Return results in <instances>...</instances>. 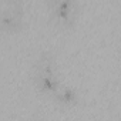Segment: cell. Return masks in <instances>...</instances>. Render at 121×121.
<instances>
[{
    "mask_svg": "<svg viewBox=\"0 0 121 121\" xmlns=\"http://www.w3.org/2000/svg\"><path fill=\"white\" fill-rule=\"evenodd\" d=\"M6 3H9L10 6H23L24 0H4Z\"/></svg>",
    "mask_w": 121,
    "mask_h": 121,
    "instance_id": "6",
    "label": "cell"
},
{
    "mask_svg": "<svg viewBox=\"0 0 121 121\" xmlns=\"http://www.w3.org/2000/svg\"><path fill=\"white\" fill-rule=\"evenodd\" d=\"M51 98L63 108H74L81 101L80 93L71 86H60Z\"/></svg>",
    "mask_w": 121,
    "mask_h": 121,
    "instance_id": "4",
    "label": "cell"
},
{
    "mask_svg": "<svg viewBox=\"0 0 121 121\" xmlns=\"http://www.w3.org/2000/svg\"><path fill=\"white\" fill-rule=\"evenodd\" d=\"M33 74L57 76V58L53 51H41L33 63Z\"/></svg>",
    "mask_w": 121,
    "mask_h": 121,
    "instance_id": "3",
    "label": "cell"
},
{
    "mask_svg": "<svg viewBox=\"0 0 121 121\" xmlns=\"http://www.w3.org/2000/svg\"><path fill=\"white\" fill-rule=\"evenodd\" d=\"M33 84L34 88L40 95L53 97L54 93L61 86L57 76H44V74H33Z\"/></svg>",
    "mask_w": 121,
    "mask_h": 121,
    "instance_id": "5",
    "label": "cell"
},
{
    "mask_svg": "<svg viewBox=\"0 0 121 121\" xmlns=\"http://www.w3.org/2000/svg\"><path fill=\"white\" fill-rule=\"evenodd\" d=\"M50 22L63 30H70L77 23L78 0H48L47 2Z\"/></svg>",
    "mask_w": 121,
    "mask_h": 121,
    "instance_id": "1",
    "label": "cell"
},
{
    "mask_svg": "<svg viewBox=\"0 0 121 121\" xmlns=\"http://www.w3.org/2000/svg\"><path fill=\"white\" fill-rule=\"evenodd\" d=\"M24 27V12L23 6H10L0 12V31L13 34L22 31Z\"/></svg>",
    "mask_w": 121,
    "mask_h": 121,
    "instance_id": "2",
    "label": "cell"
}]
</instances>
